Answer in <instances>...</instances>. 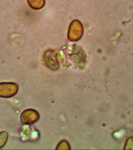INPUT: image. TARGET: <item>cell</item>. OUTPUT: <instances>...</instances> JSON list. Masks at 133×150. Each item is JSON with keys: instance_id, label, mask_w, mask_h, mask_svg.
<instances>
[{"instance_id": "obj_1", "label": "cell", "mask_w": 133, "mask_h": 150, "mask_svg": "<svg viewBox=\"0 0 133 150\" xmlns=\"http://www.w3.org/2000/svg\"><path fill=\"white\" fill-rule=\"evenodd\" d=\"M18 90L17 85L13 83H0V97H12L17 94Z\"/></svg>"}, {"instance_id": "obj_5", "label": "cell", "mask_w": 133, "mask_h": 150, "mask_svg": "<svg viewBox=\"0 0 133 150\" xmlns=\"http://www.w3.org/2000/svg\"><path fill=\"white\" fill-rule=\"evenodd\" d=\"M64 145H63V141L62 142H61V143H59L58 147H57V149H70V146L69 145V143L66 141H64Z\"/></svg>"}, {"instance_id": "obj_2", "label": "cell", "mask_w": 133, "mask_h": 150, "mask_svg": "<svg viewBox=\"0 0 133 150\" xmlns=\"http://www.w3.org/2000/svg\"><path fill=\"white\" fill-rule=\"evenodd\" d=\"M39 114L34 110L28 109L24 111L21 114V120L25 124H31L38 121L39 119Z\"/></svg>"}, {"instance_id": "obj_3", "label": "cell", "mask_w": 133, "mask_h": 150, "mask_svg": "<svg viewBox=\"0 0 133 150\" xmlns=\"http://www.w3.org/2000/svg\"><path fill=\"white\" fill-rule=\"evenodd\" d=\"M8 138V134L6 132H2L0 133V149L2 148L5 145Z\"/></svg>"}, {"instance_id": "obj_4", "label": "cell", "mask_w": 133, "mask_h": 150, "mask_svg": "<svg viewBox=\"0 0 133 150\" xmlns=\"http://www.w3.org/2000/svg\"><path fill=\"white\" fill-rule=\"evenodd\" d=\"M125 149H132L133 150V138L131 137L128 139L125 146Z\"/></svg>"}]
</instances>
